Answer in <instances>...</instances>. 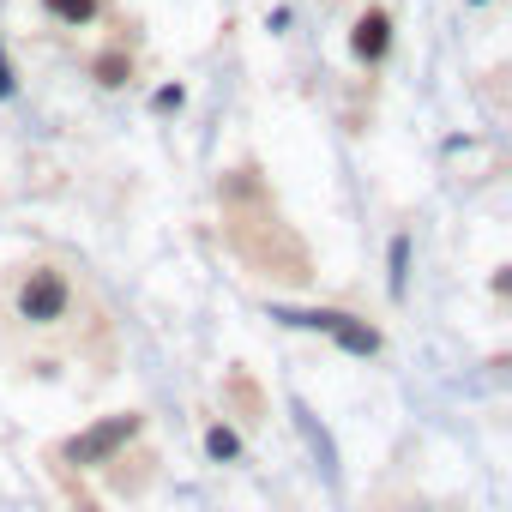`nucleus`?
Instances as JSON below:
<instances>
[{
	"mask_svg": "<svg viewBox=\"0 0 512 512\" xmlns=\"http://www.w3.org/2000/svg\"><path fill=\"white\" fill-rule=\"evenodd\" d=\"M386 49H392V13H386V7H368V13L356 19V31H350V55H356L362 67H380Z\"/></svg>",
	"mask_w": 512,
	"mask_h": 512,
	"instance_id": "7ed1b4c3",
	"label": "nucleus"
},
{
	"mask_svg": "<svg viewBox=\"0 0 512 512\" xmlns=\"http://www.w3.org/2000/svg\"><path fill=\"white\" fill-rule=\"evenodd\" d=\"M91 73H97V85H127V79H133V55L115 43V49H103V55L91 61Z\"/></svg>",
	"mask_w": 512,
	"mask_h": 512,
	"instance_id": "39448f33",
	"label": "nucleus"
},
{
	"mask_svg": "<svg viewBox=\"0 0 512 512\" xmlns=\"http://www.w3.org/2000/svg\"><path fill=\"white\" fill-rule=\"evenodd\" d=\"M205 452H211V458H223V464H229V458H241V440H235V434H229V428H223V422H217V428H211V434H205Z\"/></svg>",
	"mask_w": 512,
	"mask_h": 512,
	"instance_id": "423d86ee",
	"label": "nucleus"
},
{
	"mask_svg": "<svg viewBox=\"0 0 512 512\" xmlns=\"http://www.w3.org/2000/svg\"><path fill=\"white\" fill-rule=\"evenodd\" d=\"M0 97H13V73H7V61H0Z\"/></svg>",
	"mask_w": 512,
	"mask_h": 512,
	"instance_id": "0eeeda50",
	"label": "nucleus"
},
{
	"mask_svg": "<svg viewBox=\"0 0 512 512\" xmlns=\"http://www.w3.org/2000/svg\"><path fill=\"white\" fill-rule=\"evenodd\" d=\"M7 314L25 332H73L85 314V290L73 284V272L61 260H31L7 278Z\"/></svg>",
	"mask_w": 512,
	"mask_h": 512,
	"instance_id": "f257e3e1",
	"label": "nucleus"
},
{
	"mask_svg": "<svg viewBox=\"0 0 512 512\" xmlns=\"http://www.w3.org/2000/svg\"><path fill=\"white\" fill-rule=\"evenodd\" d=\"M43 13H49L55 25H67V31H85V25L103 13V0H43Z\"/></svg>",
	"mask_w": 512,
	"mask_h": 512,
	"instance_id": "20e7f679",
	"label": "nucleus"
},
{
	"mask_svg": "<svg viewBox=\"0 0 512 512\" xmlns=\"http://www.w3.org/2000/svg\"><path fill=\"white\" fill-rule=\"evenodd\" d=\"M139 428H145L139 410H115V416H103L97 428H85L79 440H67V458H73V464H115V452L139 440Z\"/></svg>",
	"mask_w": 512,
	"mask_h": 512,
	"instance_id": "f03ea898",
	"label": "nucleus"
}]
</instances>
